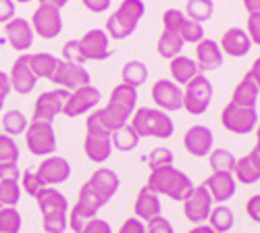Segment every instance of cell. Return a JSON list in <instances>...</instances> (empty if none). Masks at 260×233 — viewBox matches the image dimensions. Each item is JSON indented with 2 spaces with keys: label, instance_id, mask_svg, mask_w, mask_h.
Wrapping results in <instances>:
<instances>
[{
  "label": "cell",
  "instance_id": "30",
  "mask_svg": "<svg viewBox=\"0 0 260 233\" xmlns=\"http://www.w3.org/2000/svg\"><path fill=\"white\" fill-rule=\"evenodd\" d=\"M58 62H60V58H56L54 54H48V52L29 54V67L38 79H50L58 67Z\"/></svg>",
  "mask_w": 260,
  "mask_h": 233
},
{
  "label": "cell",
  "instance_id": "54",
  "mask_svg": "<svg viewBox=\"0 0 260 233\" xmlns=\"http://www.w3.org/2000/svg\"><path fill=\"white\" fill-rule=\"evenodd\" d=\"M13 92L11 88V77L5 73V71H0V111L5 109V102L9 98V94Z\"/></svg>",
  "mask_w": 260,
  "mask_h": 233
},
{
  "label": "cell",
  "instance_id": "34",
  "mask_svg": "<svg viewBox=\"0 0 260 233\" xmlns=\"http://www.w3.org/2000/svg\"><path fill=\"white\" fill-rule=\"evenodd\" d=\"M148 67L144 65L142 60H129L123 65V71H121V79L127 86H134V88H140L148 81Z\"/></svg>",
  "mask_w": 260,
  "mask_h": 233
},
{
  "label": "cell",
  "instance_id": "19",
  "mask_svg": "<svg viewBox=\"0 0 260 233\" xmlns=\"http://www.w3.org/2000/svg\"><path fill=\"white\" fill-rule=\"evenodd\" d=\"M11 88L21 94V96H27L34 92L36 83H38V77L34 75L31 67H29V54L23 52L15 62H13V69H11Z\"/></svg>",
  "mask_w": 260,
  "mask_h": 233
},
{
  "label": "cell",
  "instance_id": "6",
  "mask_svg": "<svg viewBox=\"0 0 260 233\" xmlns=\"http://www.w3.org/2000/svg\"><path fill=\"white\" fill-rule=\"evenodd\" d=\"M212 96H214L212 81L200 73L193 77L183 90V109L193 117H200L208 111Z\"/></svg>",
  "mask_w": 260,
  "mask_h": 233
},
{
  "label": "cell",
  "instance_id": "27",
  "mask_svg": "<svg viewBox=\"0 0 260 233\" xmlns=\"http://www.w3.org/2000/svg\"><path fill=\"white\" fill-rule=\"evenodd\" d=\"M169 71H171L173 81H175L177 86H187L193 77L200 75V67L196 65V60L189 58V56H183V54L171 58Z\"/></svg>",
  "mask_w": 260,
  "mask_h": 233
},
{
  "label": "cell",
  "instance_id": "37",
  "mask_svg": "<svg viewBox=\"0 0 260 233\" xmlns=\"http://www.w3.org/2000/svg\"><path fill=\"white\" fill-rule=\"evenodd\" d=\"M214 13V3L212 0H187L185 5V17L198 21V23H204L208 21Z\"/></svg>",
  "mask_w": 260,
  "mask_h": 233
},
{
  "label": "cell",
  "instance_id": "5",
  "mask_svg": "<svg viewBox=\"0 0 260 233\" xmlns=\"http://www.w3.org/2000/svg\"><path fill=\"white\" fill-rule=\"evenodd\" d=\"M144 13H146L144 0H123V3L119 5V9L106 21L108 38H113V40L129 38L136 31L140 19L144 17Z\"/></svg>",
  "mask_w": 260,
  "mask_h": 233
},
{
  "label": "cell",
  "instance_id": "43",
  "mask_svg": "<svg viewBox=\"0 0 260 233\" xmlns=\"http://www.w3.org/2000/svg\"><path fill=\"white\" fill-rule=\"evenodd\" d=\"M183 21H185V13L179 11V9H167L165 15H162L165 31H171V34H179Z\"/></svg>",
  "mask_w": 260,
  "mask_h": 233
},
{
  "label": "cell",
  "instance_id": "39",
  "mask_svg": "<svg viewBox=\"0 0 260 233\" xmlns=\"http://www.w3.org/2000/svg\"><path fill=\"white\" fill-rule=\"evenodd\" d=\"M21 227H23V219L17 208L0 210V233H19Z\"/></svg>",
  "mask_w": 260,
  "mask_h": 233
},
{
  "label": "cell",
  "instance_id": "49",
  "mask_svg": "<svg viewBox=\"0 0 260 233\" xmlns=\"http://www.w3.org/2000/svg\"><path fill=\"white\" fill-rule=\"evenodd\" d=\"M246 31L252 40V44L260 46V15H250L248 23H246Z\"/></svg>",
  "mask_w": 260,
  "mask_h": 233
},
{
  "label": "cell",
  "instance_id": "51",
  "mask_svg": "<svg viewBox=\"0 0 260 233\" xmlns=\"http://www.w3.org/2000/svg\"><path fill=\"white\" fill-rule=\"evenodd\" d=\"M21 169L17 164H0V181H19Z\"/></svg>",
  "mask_w": 260,
  "mask_h": 233
},
{
  "label": "cell",
  "instance_id": "9",
  "mask_svg": "<svg viewBox=\"0 0 260 233\" xmlns=\"http://www.w3.org/2000/svg\"><path fill=\"white\" fill-rule=\"evenodd\" d=\"M221 125L231 134L246 136V134H252L256 129L258 113H256V109L237 107L235 102H229V104H225V109L221 113Z\"/></svg>",
  "mask_w": 260,
  "mask_h": 233
},
{
  "label": "cell",
  "instance_id": "1",
  "mask_svg": "<svg viewBox=\"0 0 260 233\" xmlns=\"http://www.w3.org/2000/svg\"><path fill=\"white\" fill-rule=\"evenodd\" d=\"M136 109H138V88L127 86V83H119V86L111 92L108 104L96 113H98L100 123L113 134L119 129V127H123L132 121Z\"/></svg>",
  "mask_w": 260,
  "mask_h": 233
},
{
  "label": "cell",
  "instance_id": "35",
  "mask_svg": "<svg viewBox=\"0 0 260 233\" xmlns=\"http://www.w3.org/2000/svg\"><path fill=\"white\" fill-rule=\"evenodd\" d=\"M27 125H29V121H27V117L21 113V111H15V109H13V111H7V113L3 115V129H5V134L11 136V138L25 134Z\"/></svg>",
  "mask_w": 260,
  "mask_h": 233
},
{
  "label": "cell",
  "instance_id": "22",
  "mask_svg": "<svg viewBox=\"0 0 260 233\" xmlns=\"http://www.w3.org/2000/svg\"><path fill=\"white\" fill-rule=\"evenodd\" d=\"M204 185L210 192L212 200L219 202V204H225L227 200H231L235 196V189H237V181H235L233 173H227V171H212L206 177Z\"/></svg>",
  "mask_w": 260,
  "mask_h": 233
},
{
  "label": "cell",
  "instance_id": "23",
  "mask_svg": "<svg viewBox=\"0 0 260 233\" xmlns=\"http://www.w3.org/2000/svg\"><path fill=\"white\" fill-rule=\"evenodd\" d=\"M219 46H221L223 54H229L233 58H240V56H246L250 52L252 40H250V36H248L246 29H242V27H229L223 34Z\"/></svg>",
  "mask_w": 260,
  "mask_h": 233
},
{
  "label": "cell",
  "instance_id": "28",
  "mask_svg": "<svg viewBox=\"0 0 260 233\" xmlns=\"http://www.w3.org/2000/svg\"><path fill=\"white\" fill-rule=\"evenodd\" d=\"M233 177H235V181H240L242 185H252V183L260 181V160L256 158L254 152H248L240 160H235Z\"/></svg>",
  "mask_w": 260,
  "mask_h": 233
},
{
  "label": "cell",
  "instance_id": "32",
  "mask_svg": "<svg viewBox=\"0 0 260 233\" xmlns=\"http://www.w3.org/2000/svg\"><path fill=\"white\" fill-rule=\"evenodd\" d=\"M235 217H233V210L227 204H219V206H212L210 210V217H208V225L216 231V233H227L233 229Z\"/></svg>",
  "mask_w": 260,
  "mask_h": 233
},
{
  "label": "cell",
  "instance_id": "16",
  "mask_svg": "<svg viewBox=\"0 0 260 233\" xmlns=\"http://www.w3.org/2000/svg\"><path fill=\"white\" fill-rule=\"evenodd\" d=\"M85 183L92 187V192L100 198L102 204L111 202V200L115 198V194L119 192V185H121L119 175L113 171V169H106V167L96 169V171L92 173V177L85 181Z\"/></svg>",
  "mask_w": 260,
  "mask_h": 233
},
{
  "label": "cell",
  "instance_id": "42",
  "mask_svg": "<svg viewBox=\"0 0 260 233\" xmlns=\"http://www.w3.org/2000/svg\"><path fill=\"white\" fill-rule=\"evenodd\" d=\"M179 36L183 38L185 44H198L200 40H204V27H202V23H198V21L185 17Z\"/></svg>",
  "mask_w": 260,
  "mask_h": 233
},
{
  "label": "cell",
  "instance_id": "44",
  "mask_svg": "<svg viewBox=\"0 0 260 233\" xmlns=\"http://www.w3.org/2000/svg\"><path fill=\"white\" fill-rule=\"evenodd\" d=\"M21 187L25 189V194L27 196H31V198H36V194L40 192L42 187H46V183L42 181V177L38 175V171H25L23 175H21Z\"/></svg>",
  "mask_w": 260,
  "mask_h": 233
},
{
  "label": "cell",
  "instance_id": "8",
  "mask_svg": "<svg viewBox=\"0 0 260 233\" xmlns=\"http://www.w3.org/2000/svg\"><path fill=\"white\" fill-rule=\"evenodd\" d=\"M104 204L100 202V198L92 192V187L88 183H83L81 189H79V196H77V202L73 204V208H69V227L75 231V233H81V229L85 227V223L92 221L98 210L102 208Z\"/></svg>",
  "mask_w": 260,
  "mask_h": 233
},
{
  "label": "cell",
  "instance_id": "48",
  "mask_svg": "<svg viewBox=\"0 0 260 233\" xmlns=\"http://www.w3.org/2000/svg\"><path fill=\"white\" fill-rule=\"evenodd\" d=\"M81 233H113V227H111V223H108V221L94 217L92 221L85 223V227L81 229Z\"/></svg>",
  "mask_w": 260,
  "mask_h": 233
},
{
  "label": "cell",
  "instance_id": "36",
  "mask_svg": "<svg viewBox=\"0 0 260 233\" xmlns=\"http://www.w3.org/2000/svg\"><path fill=\"white\" fill-rule=\"evenodd\" d=\"M235 156L231 150L227 148H212V152L208 154V162L212 171H227L233 173V167H235Z\"/></svg>",
  "mask_w": 260,
  "mask_h": 233
},
{
  "label": "cell",
  "instance_id": "24",
  "mask_svg": "<svg viewBox=\"0 0 260 233\" xmlns=\"http://www.w3.org/2000/svg\"><path fill=\"white\" fill-rule=\"evenodd\" d=\"M196 65L200 71H214L223 65V50L216 40L204 38L196 44Z\"/></svg>",
  "mask_w": 260,
  "mask_h": 233
},
{
  "label": "cell",
  "instance_id": "10",
  "mask_svg": "<svg viewBox=\"0 0 260 233\" xmlns=\"http://www.w3.org/2000/svg\"><path fill=\"white\" fill-rule=\"evenodd\" d=\"M183 204V215L189 223L193 225H202L208 221L210 210L214 206V200L210 196V192L206 189V185H193L191 192L187 194V198L181 202Z\"/></svg>",
  "mask_w": 260,
  "mask_h": 233
},
{
  "label": "cell",
  "instance_id": "61",
  "mask_svg": "<svg viewBox=\"0 0 260 233\" xmlns=\"http://www.w3.org/2000/svg\"><path fill=\"white\" fill-rule=\"evenodd\" d=\"M17 3H21V5H27V3H31V0H17Z\"/></svg>",
  "mask_w": 260,
  "mask_h": 233
},
{
  "label": "cell",
  "instance_id": "58",
  "mask_svg": "<svg viewBox=\"0 0 260 233\" xmlns=\"http://www.w3.org/2000/svg\"><path fill=\"white\" fill-rule=\"evenodd\" d=\"M187 233H216L208 223H202V225H193V229H189Z\"/></svg>",
  "mask_w": 260,
  "mask_h": 233
},
{
  "label": "cell",
  "instance_id": "59",
  "mask_svg": "<svg viewBox=\"0 0 260 233\" xmlns=\"http://www.w3.org/2000/svg\"><path fill=\"white\" fill-rule=\"evenodd\" d=\"M67 3L69 0H40V5H50V7H56V9H62Z\"/></svg>",
  "mask_w": 260,
  "mask_h": 233
},
{
  "label": "cell",
  "instance_id": "40",
  "mask_svg": "<svg viewBox=\"0 0 260 233\" xmlns=\"http://www.w3.org/2000/svg\"><path fill=\"white\" fill-rule=\"evenodd\" d=\"M44 233H64L69 227V213H48L42 215Z\"/></svg>",
  "mask_w": 260,
  "mask_h": 233
},
{
  "label": "cell",
  "instance_id": "41",
  "mask_svg": "<svg viewBox=\"0 0 260 233\" xmlns=\"http://www.w3.org/2000/svg\"><path fill=\"white\" fill-rule=\"evenodd\" d=\"M19 154L17 142L7 134H0V164H17Z\"/></svg>",
  "mask_w": 260,
  "mask_h": 233
},
{
  "label": "cell",
  "instance_id": "17",
  "mask_svg": "<svg viewBox=\"0 0 260 233\" xmlns=\"http://www.w3.org/2000/svg\"><path fill=\"white\" fill-rule=\"evenodd\" d=\"M108 44H111V38L104 29H90L83 34V38H79V46L85 60H106L113 54Z\"/></svg>",
  "mask_w": 260,
  "mask_h": 233
},
{
  "label": "cell",
  "instance_id": "50",
  "mask_svg": "<svg viewBox=\"0 0 260 233\" xmlns=\"http://www.w3.org/2000/svg\"><path fill=\"white\" fill-rule=\"evenodd\" d=\"M117 233H146V225L138 217H129L127 221H123Z\"/></svg>",
  "mask_w": 260,
  "mask_h": 233
},
{
  "label": "cell",
  "instance_id": "56",
  "mask_svg": "<svg viewBox=\"0 0 260 233\" xmlns=\"http://www.w3.org/2000/svg\"><path fill=\"white\" fill-rule=\"evenodd\" d=\"M246 77H250L256 86H258V90H260V56L252 62V67H250V71L246 73Z\"/></svg>",
  "mask_w": 260,
  "mask_h": 233
},
{
  "label": "cell",
  "instance_id": "12",
  "mask_svg": "<svg viewBox=\"0 0 260 233\" xmlns=\"http://www.w3.org/2000/svg\"><path fill=\"white\" fill-rule=\"evenodd\" d=\"M69 98V92L56 88V90H48L42 92L34 104V121H48L52 123L64 109V102Z\"/></svg>",
  "mask_w": 260,
  "mask_h": 233
},
{
  "label": "cell",
  "instance_id": "7",
  "mask_svg": "<svg viewBox=\"0 0 260 233\" xmlns=\"http://www.w3.org/2000/svg\"><path fill=\"white\" fill-rule=\"evenodd\" d=\"M25 144L34 156H52L56 152V134L48 121H29L25 129Z\"/></svg>",
  "mask_w": 260,
  "mask_h": 233
},
{
  "label": "cell",
  "instance_id": "53",
  "mask_svg": "<svg viewBox=\"0 0 260 233\" xmlns=\"http://www.w3.org/2000/svg\"><path fill=\"white\" fill-rule=\"evenodd\" d=\"M15 19V0H0V23L7 25Z\"/></svg>",
  "mask_w": 260,
  "mask_h": 233
},
{
  "label": "cell",
  "instance_id": "25",
  "mask_svg": "<svg viewBox=\"0 0 260 233\" xmlns=\"http://www.w3.org/2000/svg\"><path fill=\"white\" fill-rule=\"evenodd\" d=\"M160 210H162V204H160V196L156 192H152L148 185H144L140 189V194L134 202V215L148 223L150 219H154V217H160Z\"/></svg>",
  "mask_w": 260,
  "mask_h": 233
},
{
  "label": "cell",
  "instance_id": "52",
  "mask_svg": "<svg viewBox=\"0 0 260 233\" xmlns=\"http://www.w3.org/2000/svg\"><path fill=\"white\" fill-rule=\"evenodd\" d=\"M246 213L254 223H260V194L250 196V200L246 202Z\"/></svg>",
  "mask_w": 260,
  "mask_h": 233
},
{
  "label": "cell",
  "instance_id": "33",
  "mask_svg": "<svg viewBox=\"0 0 260 233\" xmlns=\"http://www.w3.org/2000/svg\"><path fill=\"white\" fill-rule=\"evenodd\" d=\"M111 140H113V148L115 150H121V152H132L140 144V136L136 134V129L129 123L119 127L117 131H113Z\"/></svg>",
  "mask_w": 260,
  "mask_h": 233
},
{
  "label": "cell",
  "instance_id": "26",
  "mask_svg": "<svg viewBox=\"0 0 260 233\" xmlns=\"http://www.w3.org/2000/svg\"><path fill=\"white\" fill-rule=\"evenodd\" d=\"M36 202L42 215H48V213H69V200L62 192H58L56 187L46 185L42 187L40 192L36 194Z\"/></svg>",
  "mask_w": 260,
  "mask_h": 233
},
{
  "label": "cell",
  "instance_id": "15",
  "mask_svg": "<svg viewBox=\"0 0 260 233\" xmlns=\"http://www.w3.org/2000/svg\"><path fill=\"white\" fill-rule=\"evenodd\" d=\"M50 81L56 83V86H60L62 90L73 92V90H77L81 86L92 83V77H90V71L85 69L83 65H73V62L60 60L54 75L50 77Z\"/></svg>",
  "mask_w": 260,
  "mask_h": 233
},
{
  "label": "cell",
  "instance_id": "29",
  "mask_svg": "<svg viewBox=\"0 0 260 233\" xmlns=\"http://www.w3.org/2000/svg\"><path fill=\"white\" fill-rule=\"evenodd\" d=\"M258 86L250 79V77H244L240 83L235 86L233 90V96H231V102H235L237 107H246V109H256V102H258Z\"/></svg>",
  "mask_w": 260,
  "mask_h": 233
},
{
  "label": "cell",
  "instance_id": "18",
  "mask_svg": "<svg viewBox=\"0 0 260 233\" xmlns=\"http://www.w3.org/2000/svg\"><path fill=\"white\" fill-rule=\"evenodd\" d=\"M183 146L185 150L196 156V158H204L212 152L214 146V134L208 129L206 125H191L183 136Z\"/></svg>",
  "mask_w": 260,
  "mask_h": 233
},
{
  "label": "cell",
  "instance_id": "60",
  "mask_svg": "<svg viewBox=\"0 0 260 233\" xmlns=\"http://www.w3.org/2000/svg\"><path fill=\"white\" fill-rule=\"evenodd\" d=\"M254 154H256V158L260 160V123L256 125V146H254V150H252Z\"/></svg>",
  "mask_w": 260,
  "mask_h": 233
},
{
  "label": "cell",
  "instance_id": "13",
  "mask_svg": "<svg viewBox=\"0 0 260 233\" xmlns=\"http://www.w3.org/2000/svg\"><path fill=\"white\" fill-rule=\"evenodd\" d=\"M150 94H152L156 109L165 113H175L183 109V90L173 79H158L150 90Z\"/></svg>",
  "mask_w": 260,
  "mask_h": 233
},
{
  "label": "cell",
  "instance_id": "3",
  "mask_svg": "<svg viewBox=\"0 0 260 233\" xmlns=\"http://www.w3.org/2000/svg\"><path fill=\"white\" fill-rule=\"evenodd\" d=\"M129 125L136 129V134L142 138H158V140H169L175 134V123L169 117V113L152 107H140L136 109Z\"/></svg>",
  "mask_w": 260,
  "mask_h": 233
},
{
  "label": "cell",
  "instance_id": "55",
  "mask_svg": "<svg viewBox=\"0 0 260 233\" xmlns=\"http://www.w3.org/2000/svg\"><path fill=\"white\" fill-rule=\"evenodd\" d=\"M81 3L90 13H104L108 7H111L113 0H81Z\"/></svg>",
  "mask_w": 260,
  "mask_h": 233
},
{
  "label": "cell",
  "instance_id": "2",
  "mask_svg": "<svg viewBox=\"0 0 260 233\" xmlns=\"http://www.w3.org/2000/svg\"><path fill=\"white\" fill-rule=\"evenodd\" d=\"M146 185L152 189V192H156L158 196L171 198L173 202H183L193 187L189 175H185L183 171H179V169H175L173 164L150 169Z\"/></svg>",
  "mask_w": 260,
  "mask_h": 233
},
{
  "label": "cell",
  "instance_id": "57",
  "mask_svg": "<svg viewBox=\"0 0 260 233\" xmlns=\"http://www.w3.org/2000/svg\"><path fill=\"white\" fill-rule=\"evenodd\" d=\"M244 9L250 15H260V0H244Z\"/></svg>",
  "mask_w": 260,
  "mask_h": 233
},
{
  "label": "cell",
  "instance_id": "31",
  "mask_svg": "<svg viewBox=\"0 0 260 233\" xmlns=\"http://www.w3.org/2000/svg\"><path fill=\"white\" fill-rule=\"evenodd\" d=\"M183 46H185V42H183V38H181L179 34L162 31V34H160V38H158L156 50H158V54H160L162 58L171 60V58H175V56H179V54H181Z\"/></svg>",
  "mask_w": 260,
  "mask_h": 233
},
{
  "label": "cell",
  "instance_id": "21",
  "mask_svg": "<svg viewBox=\"0 0 260 233\" xmlns=\"http://www.w3.org/2000/svg\"><path fill=\"white\" fill-rule=\"evenodd\" d=\"M5 34H7V40H9V44L19 50L21 54L27 52L31 46H34V27L29 21L25 19H21V17H15L11 19L9 23L5 25Z\"/></svg>",
  "mask_w": 260,
  "mask_h": 233
},
{
  "label": "cell",
  "instance_id": "14",
  "mask_svg": "<svg viewBox=\"0 0 260 233\" xmlns=\"http://www.w3.org/2000/svg\"><path fill=\"white\" fill-rule=\"evenodd\" d=\"M31 27L34 34H38L44 40H52L62 31V17H60V9L50 7V5H40L34 11L31 17Z\"/></svg>",
  "mask_w": 260,
  "mask_h": 233
},
{
  "label": "cell",
  "instance_id": "47",
  "mask_svg": "<svg viewBox=\"0 0 260 233\" xmlns=\"http://www.w3.org/2000/svg\"><path fill=\"white\" fill-rule=\"evenodd\" d=\"M146 233H175L173 225L165 217H154L146 223Z\"/></svg>",
  "mask_w": 260,
  "mask_h": 233
},
{
  "label": "cell",
  "instance_id": "46",
  "mask_svg": "<svg viewBox=\"0 0 260 233\" xmlns=\"http://www.w3.org/2000/svg\"><path fill=\"white\" fill-rule=\"evenodd\" d=\"M146 160H148L150 169H158V167H165V164H173L175 156H173V152L169 150V148L160 146V148H154V150L148 154Z\"/></svg>",
  "mask_w": 260,
  "mask_h": 233
},
{
  "label": "cell",
  "instance_id": "20",
  "mask_svg": "<svg viewBox=\"0 0 260 233\" xmlns=\"http://www.w3.org/2000/svg\"><path fill=\"white\" fill-rule=\"evenodd\" d=\"M38 175L42 177V181H44L46 185H58V183H64L69 177H71V164L67 158L62 156H46L44 160L40 162V167L36 169Z\"/></svg>",
  "mask_w": 260,
  "mask_h": 233
},
{
  "label": "cell",
  "instance_id": "45",
  "mask_svg": "<svg viewBox=\"0 0 260 233\" xmlns=\"http://www.w3.org/2000/svg\"><path fill=\"white\" fill-rule=\"evenodd\" d=\"M62 60L73 62V65H83V62H85V56H83V52H81L79 40H69V42H64V46H62Z\"/></svg>",
  "mask_w": 260,
  "mask_h": 233
},
{
  "label": "cell",
  "instance_id": "4",
  "mask_svg": "<svg viewBox=\"0 0 260 233\" xmlns=\"http://www.w3.org/2000/svg\"><path fill=\"white\" fill-rule=\"evenodd\" d=\"M85 140H83V152L92 162L96 164H102L111 158L113 154V140H111V131L100 123L98 119V113H90V117L85 119Z\"/></svg>",
  "mask_w": 260,
  "mask_h": 233
},
{
  "label": "cell",
  "instance_id": "38",
  "mask_svg": "<svg viewBox=\"0 0 260 233\" xmlns=\"http://www.w3.org/2000/svg\"><path fill=\"white\" fill-rule=\"evenodd\" d=\"M21 200V185L19 181H0V210L17 208Z\"/></svg>",
  "mask_w": 260,
  "mask_h": 233
},
{
  "label": "cell",
  "instance_id": "11",
  "mask_svg": "<svg viewBox=\"0 0 260 233\" xmlns=\"http://www.w3.org/2000/svg\"><path fill=\"white\" fill-rule=\"evenodd\" d=\"M102 100V92L92 86V83H88V86H81L73 92H69V98L67 102H64V109H62V115L64 117H81L85 113H90L92 109H96L98 104Z\"/></svg>",
  "mask_w": 260,
  "mask_h": 233
}]
</instances>
